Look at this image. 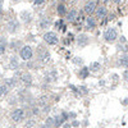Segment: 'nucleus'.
<instances>
[{
    "mask_svg": "<svg viewBox=\"0 0 128 128\" xmlns=\"http://www.w3.org/2000/svg\"><path fill=\"white\" fill-rule=\"evenodd\" d=\"M77 18H78V13L76 10H71L68 13V16H67V19H68L69 22H74Z\"/></svg>",
    "mask_w": 128,
    "mask_h": 128,
    "instance_id": "1a4fd4ad",
    "label": "nucleus"
},
{
    "mask_svg": "<svg viewBox=\"0 0 128 128\" xmlns=\"http://www.w3.org/2000/svg\"><path fill=\"white\" fill-rule=\"evenodd\" d=\"M44 39H45V41L49 45H55V44H58V41H59V39H58L55 32H48V33H45L44 35Z\"/></svg>",
    "mask_w": 128,
    "mask_h": 128,
    "instance_id": "f03ea898",
    "label": "nucleus"
},
{
    "mask_svg": "<svg viewBox=\"0 0 128 128\" xmlns=\"http://www.w3.org/2000/svg\"><path fill=\"white\" fill-rule=\"evenodd\" d=\"M64 128H71V126H69V124H65V126H64Z\"/></svg>",
    "mask_w": 128,
    "mask_h": 128,
    "instance_id": "2f4dec72",
    "label": "nucleus"
},
{
    "mask_svg": "<svg viewBox=\"0 0 128 128\" xmlns=\"http://www.w3.org/2000/svg\"><path fill=\"white\" fill-rule=\"evenodd\" d=\"M106 8L105 7H100V8H97V10H96V16H97V18H100V19H104L106 17Z\"/></svg>",
    "mask_w": 128,
    "mask_h": 128,
    "instance_id": "423d86ee",
    "label": "nucleus"
},
{
    "mask_svg": "<svg viewBox=\"0 0 128 128\" xmlns=\"http://www.w3.org/2000/svg\"><path fill=\"white\" fill-rule=\"evenodd\" d=\"M87 44H88V37H87L86 35H80V37H78V45L85 46Z\"/></svg>",
    "mask_w": 128,
    "mask_h": 128,
    "instance_id": "6e6552de",
    "label": "nucleus"
},
{
    "mask_svg": "<svg viewBox=\"0 0 128 128\" xmlns=\"http://www.w3.org/2000/svg\"><path fill=\"white\" fill-rule=\"evenodd\" d=\"M49 23H50V22H49V19H42L41 23H40V26H41L42 28H45L46 26H49Z\"/></svg>",
    "mask_w": 128,
    "mask_h": 128,
    "instance_id": "b1692460",
    "label": "nucleus"
},
{
    "mask_svg": "<svg viewBox=\"0 0 128 128\" xmlns=\"http://www.w3.org/2000/svg\"><path fill=\"white\" fill-rule=\"evenodd\" d=\"M65 119H67V114H65V113H63L60 117H56V119H55V126H56V127L62 126L63 122L65 120Z\"/></svg>",
    "mask_w": 128,
    "mask_h": 128,
    "instance_id": "9b49d317",
    "label": "nucleus"
},
{
    "mask_svg": "<svg viewBox=\"0 0 128 128\" xmlns=\"http://www.w3.org/2000/svg\"><path fill=\"white\" fill-rule=\"evenodd\" d=\"M123 78H124L126 81H128V69H127V71H124V72H123Z\"/></svg>",
    "mask_w": 128,
    "mask_h": 128,
    "instance_id": "a878e982",
    "label": "nucleus"
},
{
    "mask_svg": "<svg viewBox=\"0 0 128 128\" xmlns=\"http://www.w3.org/2000/svg\"><path fill=\"white\" fill-rule=\"evenodd\" d=\"M63 1H64V0H63Z\"/></svg>",
    "mask_w": 128,
    "mask_h": 128,
    "instance_id": "f704fd0d",
    "label": "nucleus"
},
{
    "mask_svg": "<svg viewBox=\"0 0 128 128\" xmlns=\"http://www.w3.org/2000/svg\"><path fill=\"white\" fill-rule=\"evenodd\" d=\"M88 71H90L88 68H82L81 72H80V77L81 78H86L87 76H88Z\"/></svg>",
    "mask_w": 128,
    "mask_h": 128,
    "instance_id": "f3484780",
    "label": "nucleus"
},
{
    "mask_svg": "<svg viewBox=\"0 0 128 128\" xmlns=\"http://www.w3.org/2000/svg\"><path fill=\"white\" fill-rule=\"evenodd\" d=\"M48 101H49L48 96H41V97L39 99V105L40 106H46L48 105Z\"/></svg>",
    "mask_w": 128,
    "mask_h": 128,
    "instance_id": "4468645a",
    "label": "nucleus"
},
{
    "mask_svg": "<svg viewBox=\"0 0 128 128\" xmlns=\"http://www.w3.org/2000/svg\"><path fill=\"white\" fill-rule=\"evenodd\" d=\"M41 59H42V62H44V63L49 62V60H50V54H49L48 51H44V54L41 55Z\"/></svg>",
    "mask_w": 128,
    "mask_h": 128,
    "instance_id": "6ab92c4d",
    "label": "nucleus"
},
{
    "mask_svg": "<svg viewBox=\"0 0 128 128\" xmlns=\"http://www.w3.org/2000/svg\"><path fill=\"white\" fill-rule=\"evenodd\" d=\"M58 13H59V16H64L65 14V7L64 5H59L58 7Z\"/></svg>",
    "mask_w": 128,
    "mask_h": 128,
    "instance_id": "412c9836",
    "label": "nucleus"
},
{
    "mask_svg": "<svg viewBox=\"0 0 128 128\" xmlns=\"http://www.w3.org/2000/svg\"><path fill=\"white\" fill-rule=\"evenodd\" d=\"M118 33H117V30L115 28H108V30L105 31V33H104V39H105V41L108 42H113L115 39H117Z\"/></svg>",
    "mask_w": 128,
    "mask_h": 128,
    "instance_id": "f257e3e1",
    "label": "nucleus"
},
{
    "mask_svg": "<svg viewBox=\"0 0 128 128\" xmlns=\"http://www.w3.org/2000/svg\"><path fill=\"white\" fill-rule=\"evenodd\" d=\"M55 77H56V72H53V73H50L49 76H46V81L48 82H53L55 80Z\"/></svg>",
    "mask_w": 128,
    "mask_h": 128,
    "instance_id": "aec40b11",
    "label": "nucleus"
},
{
    "mask_svg": "<svg viewBox=\"0 0 128 128\" xmlns=\"http://www.w3.org/2000/svg\"><path fill=\"white\" fill-rule=\"evenodd\" d=\"M120 1H123V0H114V3H117V4H119Z\"/></svg>",
    "mask_w": 128,
    "mask_h": 128,
    "instance_id": "7c9ffc66",
    "label": "nucleus"
},
{
    "mask_svg": "<svg viewBox=\"0 0 128 128\" xmlns=\"http://www.w3.org/2000/svg\"><path fill=\"white\" fill-rule=\"evenodd\" d=\"M95 26H96L95 19L92 18V17H88V18L86 19V27L88 28V30H92V28H95Z\"/></svg>",
    "mask_w": 128,
    "mask_h": 128,
    "instance_id": "9d476101",
    "label": "nucleus"
},
{
    "mask_svg": "<svg viewBox=\"0 0 128 128\" xmlns=\"http://www.w3.org/2000/svg\"><path fill=\"white\" fill-rule=\"evenodd\" d=\"M8 90H9V86H7V85L0 86V96H4L8 92Z\"/></svg>",
    "mask_w": 128,
    "mask_h": 128,
    "instance_id": "a211bd4d",
    "label": "nucleus"
},
{
    "mask_svg": "<svg viewBox=\"0 0 128 128\" xmlns=\"http://www.w3.org/2000/svg\"><path fill=\"white\" fill-rule=\"evenodd\" d=\"M5 53V48L4 45H0V54H4Z\"/></svg>",
    "mask_w": 128,
    "mask_h": 128,
    "instance_id": "c85d7f7f",
    "label": "nucleus"
},
{
    "mask_svg": "<svg viewBox=\"0 0 128 128\" xmlns=\"http://www.w3.org/2000/svg\"><path fill=\"white\" fill-rule=\"evenodd\" d=\"M95 8H96V3L95 1H90V3H87V4L85 5V13L87 14H92L95 12Z\"/></svg>",
    "mask_w": 128,
    "mask_h": 128,
    "instance_id": "39448f33",
    "label": "nucleus"
},
{
    "mask_svg": "<svg viewBox=\"0 0 128 128\" xmlns=\"http://www.w3.org/2000/svg\"><path fill=\"white\" fill-rule=\"evenodd\" d=\"M17 67H18V62H17L16 58H13V59H12V62H10V68L12 69H16Z\"/></svg>",
    "mask_w": 128,
    "mask_h": 128,
    "instance_id": "4be33fe9",
    "label": "nucleus"
},
{
    "mask_svg": "<svg viewBox=\"0 0 128 128\" xmlns=\"http://www.w3.org/2000/svg\"><path fill=\"white\" fill-rule=\"evenodd\" d=\"M123 104H124V105H127V104H128V99H124V101H123Z\"/></svg>",
    "mask_w": 128,
    "mask_h": 128,
    "instance_id": "c756f323",
    "label": "nucleus"
},
{
    "mask_svg": "<svg viewBox=\"0 0 128 128\" xmlns=\"http://www.w3.org/2000/svg\"><path fill=\"white\" fill-rule=\"evenodd\" d=\"M44 1H45V0H35V4L36 5H41V4H44Z\"/></svg>",
    "mask_w": 128,
    "mask_h": 128,
    "instance_id": "bb28decb",
    "label": "nucleus"
},
{
    "mask_svg": "<svg viewBox=\"0 0 128 128\" xmlns=\"http://www.w3.org/2000/svg\"><path fill=\"white\" fill-rule=\"evenodd\" d=\"M13 85H14V81H13V80L7 81V86H9V87H10V86H13Z\"/></svg>",
    "mask_w": 128,
    "mask_h": 128,
    "instance_id": "cd10ccee",
    "label": "nucleus"
},
{
    "mask_svg": "<svg viewBox=\"0 0 128 128\" xmlns=\"http://www.w3.org/2000/svg\"><path fill=\"white\" fill-rule=\"evenodd\" d=\"M21 18H22V21L24 23H27V22L31 21V14L28 13V12H22L21 13Z\"/></svg>",
    "mask_w": 128,
    "mask_h": 128,
    "instance_id": "f8f14e48",
    "label": "nucleus"
},
{
    "mask_svg": "<svg viewBox=\"0 0 128 128\" xmlns=\"http://www.w3.org/2000/svg\"><path fill=\"white\" fill-rule=\"evenodd\" d=\"M119 63H120V65L126 67L128 68V55H124V56L120 58V60H119Z\"/></svg>",
    "mask_w": 128,
    "mask_h": 128,
    "instance_id": "dca6fc26",
    "label": "nucleus"
},
{
    "mask_svg": "<svg viewBox=\"0 0 128 128\" xmlns=\"http://www.w3.org/2000/svg\"><path fill=\"white\" fill-rule=\"evenodd\" d=\"M103 1H104V3H108V1H109V0H103Z\"/></svg>",
    "mask_w": 128,
    "mask_h": 128,
    "instance_id": "473e14b6",
    "label": "nucleus"
},
{
    "mask_svg": "<svg viewBox=\"0 0 128 128\" xmlns=\"http://www.w3.org/2000/svg\"><path fill=\"white\" fill-rule=\"evenodd\" d=\"M53 124H55V120L53 118H48L46 119V127H51Z\"/></svg>",
    "mask_w": 128,
    "mask_h": 128,
    "instance_id": "5701e85b",
    "label": "nucleus"
},
{
    "mask_svg": "<svg viewBox=\"0 0 128 128\" xmlns=\"http://www.w3.org/2000/svg\"><path fill=\"white\" fill-rule=\"evenodd\" d=\"M22 81L24 83H31L32 82V77H31V74H28V73H23L22 74Z\"/></svg>",
    "mask_w": 128,
    "mask_h": 128,
    "instance_id": "2eb2a0df",
    "label": "nucleus"
},
{
    "mask_svg": "<svg viewBox=\"0 0 128 128\" xmlns=\"http://www.w3.org/2000/svg\"><path fill=\"white\" fill-rule=\"evenodd\" d=\"M26 117V113L23 109H16L13 113H12V119L14 122H22Z\"/></svg>",
    "mask_w": 128,
    "mask_h": 128,
    "instance_id": "7ed1b4c3",
    "label": "nucleus"
},
{
    "mask_svg": "<svg viewBox=\"0 0 128 128\" xmlns=\"http://www.w3.org/2000/svg\"><path fill=\"white\" fill-rule=\"evenodd\" d=\"M32 55H33V51H32V49L30 46H23L22 50H21V58L23 60H30L32 58Z\"/></svg>",
    "mask_w": 128,
    "mask_h": 128,
    "instance_id": "20e7f679",
    "label": "nucleus"
},
{
    "mask_svg": "<svg viewBox=\"0 0 128 128\" xmlns=\"http://www.w3.org/2000/svg\"><path fill=\"white\" fill-rule=\"evenodd\" d=\"M73 62H74L76 64H82V63H83V60L81 59V58H74V59H73Z\"/></svg>",
    "mask_w": 128,
    "mask_h": 128,
    "instance_id": "393cba45",
    "label": "nucleus"
},
{
    "mask_svg": "<svg viewBox=\"0 0 128 128\" xmlns=\"http://www.w3.org/2000/svg\"><path fill=\"white\" fill-rule=\"evenodd\" d=\"M14 1H18V0H14Z\"/></svg>",
    "mask_w": 128,
    "mask_h": 128,
    "instance_id": "72a5a7b5",
    "label": "nucleus"
},
{
    "mask_svg": "<svg viewBox=\"0 0 128 128\" xmlns=\"http://www.w3.org/2000/svg\"><path fill=\"white\" fill-rule=\"evenodd\" d=\"M100 68H101V64L99 63V62H94V63L90 64V69H91L92 72H97V71H100Z\"/></svg>",
    "mask_w": 128,
    "mask_h": 128,
    "instance_id": "ddd939ff",
    "label": "nucleus"
},
{
    "mask_svg": "<svg viewBox=\"0 0 128 128\" xmlns=\"http://www.w3.org/2000/svg\"><path fill=\"white\" fill-rule=\"evenodd\" d=\"M18 26H19V24H18V22H17V21H14V19H13V21H10L9 23H8V26H7V27H8V31L13 33V32H16V31H17Z\"/></svg>",
    "mask_w": 128,
    "mask_h": 128,
    "instance_id": "0eeeda50",
    "label": "nucleus"
}]
</instances>
